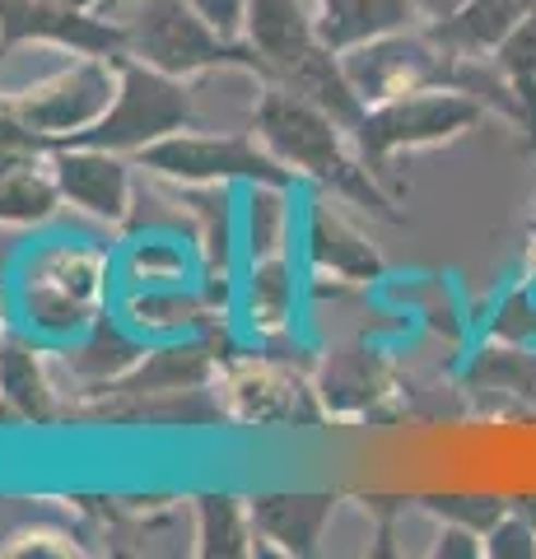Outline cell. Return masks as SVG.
Segmentation results:
<instances>
[{
    "instance_id": "cell-3",
    "label": "cell",
    "mask_w": 536,
    "mask_h": 559,
    "mask_svg": "<svg viewBox=\"0 0 536 559\" xmlns=\"http://www.w3.org/2000/svg\"><path fill=\"white\" fill-rule=\"evenodd\" d=\"M127 28V57L164 75L196 80L205 70H252L262 75L243 38H224L192 10V0H112L108 5Z\"/></svg>"
},
{
    "instance_id": "cell-30",
    "label": "cell",
    "mask_w": 536,
    "mask_h": 559,
    "mask_svg": "<svg viewBox=\"0 0 536 559\" xmlns=\"http://www.w3.org/2000/svg\"><path fill=\"white\" fill-rule=\"evenodd\" d=\"M480 540H486V536H480V532H472V527H457V522H448V527H443V536H439V550L434 555H443V559H472V555H480V550H486V546H480Z\"/></svg>"
},
{
    "instance_id": "cell-19",
    "label": "cell",
    "mask_w": 536,
    "mask_h": 559,
    "mask_svg": "<svg viewBox=\"0 0 536 559\" xmlns=\"http://www.w3.org/2000/svg\"><path fill=\"white\" fill-rule=\"evenodd\" d=\"M523 14H527V0H462L453 14L429 20L425 28L453 57H495L499 43L523 24Z\"/></svg>"
},
{
    "instance_id": "cell-33",
    "label": "cell",
    "mask_w": 536,
    "mask_h": 559,
    "mask_svg": "<svg viewBox=\"0 0 536 559\" xmlns=\"http://www.w3.org/2000/svg\"><path fill=\"white\" fill-rule=\"evenodd\" d=\"M527 14H536V0H527Z\"/></svg>"
},
{
    "instance_id": "cell-27",
    "label": "cell",
    "mask_w": 536,
    "mask_h": 559,
    "mask_svg": "<svg viewBox=\"0 0 536 559\" xmlns=\"http://www.w3.org/2000/svg\"><path fill=\"white\" fill-rule=\"evenodd\" d=\"M429 509H434L443 522H457V527H472L480 536L504 518V503L495 495H443V499H429Z\"/></svg>"
},
{
    "instance_id": "cell-17",
    "label": "cell",
    "mask_w": 536,
    "mask_h": 559,
    "mask_svg": "<svg viewBox=\"0 0 536 559\" xmlns=\"http://www.w3.org/2000/svg\"><path fill=\"white\" fill-rule=\"evenodd\" d=\"M294 308H299V280H294L289 252L248 261V280L238 294V312H243L248 336L257 341H285L294 331Z\"/></svg>"
},
{
    "instance_id": "cell-7",
    "label": "cell",
    "mask_w": 536,
    "mask_h": 559,
    "mask_svg": "<svg viewBox=\"0 0 536 559\" xmlns=\"http://www.w3.org/2000/svg\"><path fill=\"white\" fill-rule=\"evenodd\" d=\"M117 61L122 57H75L65 70L28 84V90L0 94V108L20 121V127H28L33 135H43L47 145H65V140L84 135L112 108Z\"/></svg>"
},
{
    "instance_id": "cell-11",
    "label": "cell",
    "mask_w": 536,
    "mask_h": 559,
    "mask_svg": "<svg viewBox=\"0 0 536 559\" xmlns=\"http://www.w3.org/2000/svg\"><path fill=\"white\" fill-rule=\"evenodd\" d=\"M47 168L61 187V201L84 210L103 224H127L135 205V173L127 154L98 150V145H51Z\"/></svg>"
},
{
    "instance_id": "cell-32",
    "label": "cell",
    "mask_w": 536,
    "mask_h": 559,
    "mask_svg": "<svg viewBox=\"0 0 536 559\" xmlns=\"http://www.w3.org/2000/svg\"><path fill=\"white\" fill-rule=\"evenodd\" d=\"M57 5H80V10H108V0H57Z\"/></svg>"
},
{
    "instance_id": "cell-34",
    "label": "cell",
    "mask_w": 536,
    "mask_h": 559,
    "mask_svg": "<svg viewBox=\"0 0 536 559\" xmlns=\"http://www.w3.org/2000/svg\"><path fill=\"white\" fill-rule=\"evenodd\" d=\"M0 419H10V415H5V411H0Z\"/></svg>"
},
{
    "instance_id": "cell-6",
    "label": "cell",
    "mask_w": 536,
    "mask_h": 559,
    "mask_svg": "<svg viewBox=\"0 0 536 559\" xmlns=\"http://www.w3.org/2000/svg\"><path fill=\"white\" fill-rule=\"evenodd\" d=\"M486 117V103L453 90V84H429V90H415L402 98L373 103L359 117L355 150L373 173H383L402 150H425V145H443V140H457L462 131H472L476 121Z\"/></svg>"
},
{
    "instance_id": "cell-24",
    "label": "cell",
    "mask_w": 536,
    "mask_h": 559,
    "mask_svg": "<svg viewBox=\"0 0 536 559\" xmlns=\"http://www.w3.org/2000/svg\"><path fill=\"white\" fill-rule=\"evenodd\" d=\"M243 242H248V261L262 257H281L294 242V205H289V187H248V205H243Z\"/></svg>"
},
{
    "instance_id": "cell-35",
    "label": "cell",
    "mask_w": 536,
    "mask_h": 559,
    "mask_svg": "<svg viewBox=\"0 0 536 559\" xmlns=\"http://www.w3.org/2000/svg\"><path fill=\"white\" fill-rule=\"evenodd\" d=\"M108 5H112V0H108Z\"/></svg>"
},
{
    "instance_id": "cell-8",
    "label": "cell",
    "mask_w": 536,
    "mask_h": 559,
    "mask_svg": "<svg viewBox=\"0 0 536 559\" xmlns=\"http://www.w3.org/2000/svg\"><path fill=\"white\" fill-rule=\"evenodd\" d=\"M453 51H443L429 28H392L383 38H369L350 51H341V66L350 75L355 94L365 98V108L388 98H402L429 84H448L453 80Z\"/></svg>"
},
{
    "instance_id": "cell-14",
    "label": "cell",
    "mask_w": 536,
    "mask_h": 559,
    "mask_svg": "<svg viewBox=\"0 0 536 559\" xmlns=\"http://www.w3.org/2000/svg\"><path fill=\"white\" fill-rule=\"evenodd\" d=\"M0 411L10 419H24V425H51L65 415L43 341L28 336L20 322L0 336Z\"/></svg>"
},
{
    "instance_id": "cell-22",
    "label": "cell",
    "mask_w": 536,
    "mask_h": 559,
    "mask_svg": "<svg viewBox=\"0 0 536 559\" xmlns=\"http://www.w3.org/2000/svg\"><path fill=\"white\" fill-rule=\"evenodd\" d=\"M61 205H65L61 187L51 178L47 159H33V164L0 173V229H33V224H47Z\"/></svg>"
},
{
    "instance_id": "cell-18",
    "label": "cell",
    "mask_w": 536,
    "mask_h": 559,
    "mask_svg": "<svg viewBox=\"0 0 536 559\" xmlns=\"http://www.w3.org/2000/svg\"><path fill=\"white\" fill-rule=\"evenodd\" d=\"M248 509H252L257 540H266L281 555H313L336 499L332 495H257L248 499Z\"/></svg>"
},
{
    "instance_id": "cell-16",
    "label": "cell",
    "mask_w": 536,
    "mask_h": 559,
    "mask_svg": "<svg viewBox=\"0 0 536 559\" xmlns=\"http://www.w3.org/2000/svg\"><path fill=\"white\" fill-rule=\"evenodd\" d=\"M145 349H150V341L135 336L122 318H103L98 326L84 331V336L61 345V369L71 373L80 396L90 401L98 392H108L112 382H122L135 364L145 359Z\"/></svg>"
},
{
    "instance_id": "cell-31",
    "label": "cell",
    "mask_w": 536,
    "mask_h": 559,
    "mask_svg": "<svg viewBox=\"0 0 536 559\" xmlns=\"http://www.w3.org/2000/svg\"><path fill=\"white\" fill-rule=\"evenodd\" d=\"M415 5V14H420V24H429V20H443V14H453L462 0H410Z\"/></svg>"
},
{
    "instance_id": "cell-12",
    "label": "cell",
    "mask_w": 536,
    "mask_h": 559,
    "mask_svg": "<svg viewBox=\"0 0 536 559\" xmlns=\"http://www.w3.org/2000/svg\"><path fill=\"white\" fill-rule=\"evenodd\" d=\"M243 43L252 47L262 80H289L322 43L313 0H248Z\"/></svg>"
},
{
    "instance_id": "cell-5",
    "label": "cell",
    "mask_w": 536,
    "mask_h": 559,
    "mask_svg": "<svg viewBox=\"0 0 536 559\" xmlns=\"http://www.w3.org/2000/svg\"><path fill=\"white\" fill-rule=\"evenodd\" d=\"M150 178H164L172 187H294L299 178L275 159L257 140V131H196L187 127L178 135L135 154Z\"/></svg>"
},
{
    "instance_id": "cell-20",
    "label": "cell",
    "mask_w": 536,
    "mask_h": 559,
    "mask_svg": "<svg viewBox=\"0 0 536 559\" xmlns=\"http://www.w3.org/2000/svg\"><path fill=\"white\" fill-rule=\"evenodd\" d=\"M196 242L168 238V234H141L117 257V280L122 289H164V285H196Z\"/></svg>"
},
{
    "instance_id": "cell-29",
    "label": "cell",
    "mask_w": 536,
    "mask_h": 559,
    "mask_svg": "<svg viewBox=\"0 0 536 559\" xmlns=\"http://www.w3.org/2000/svg\"><path fill=\"white\" fill-rule=\"evenodd\" d=\"M192 10L224 38H243V20H248V0H192Z\"/></svg>"
},
{
    "instance_id": "cell-4",
    "label": "cell",
    "mask_w": 536,
    "mask_h": 559,
    "mask_svg": "<svg viewBox=\"0 0 536 559\" xmlns=\"http://www.w3.org/2000/svg\"><path fill=\"white\" fill-rule=\"evenodd\" d=\"M192 80H178V75H164L135 57L117 61V98L112 108L103 112L98 121L84 135H75V145H98V150H112V154H145L150 145L159 140L187 131L196 121V98L187 90ZM71 145V140H65Z\"/></svg>"
},
{
    "instance_id": "cell-10",
    "label": "cell",
    "mask_w": 536,
    "mask_h": 559,
    "mask_svg": "<svg viewBox=\"0 0 536 559\" xmlns=\"http://www.w3.org/2000/svg\"><path fill=\"white\" fill-rule=\"evenodd\" d=\"M215 396L229 425L281 429L294 419H313V396L275 359H224L215 373Z\"/></svg>"
},
{
    "instance_id": "cell-2",
    "label": "cell",
    "mask_w": 536,
    "mask_h": 559,
    "mask_svg": "<svg viewBox=\"0 0 536 559\" xmlns=\"http://www.w3.org/2000/svg\"><path fill=\"white\" fill-rule=\"evenodd\" d=\"M252 131L257 140L281 159L299 182H318L332 197L365 205L373 215L392 219V201L378 191L373 168L359 159L350 127H341L332 112H322L313 98H303L289 84H262L252 103Z\"/></svg>"
},
{
    "instance_id": "cell-23",
    "label": "cell",
    "mask_w": 536,
    "mask_h": 559,
    "mask_svg": "<svg viewBox=\"0 0 536 559\" xmlns=\"http://www.w3.org/2000/svg\"><path fill=\"white\" fill-rule=\"evenodd\" d=\"M257 550V527L248 499L201 495L196 499V555L205 559H243Z\"/></svg>"
},
{
    "instance_id": "cell-21",
    "label": "cell",
    "mask_w": 536,
    "mask_h": 559,
    "mask_svg": "<svg viewBox=\"0 0 536 559\" xmlns=\"http://www.w3.org/2000/svg\"><path fill=\"white\" fill-rule=\"evenodd\" d=\"M378 396H388V378L365 349H336L326 359L318 382V401L326 415H369Z\"/></svg>"
},
{
    "instance_id": "cell-15",
    "label": "cell",
    "mask_w": 536,
    "mask_h": 559,
    "mask_svg": "<svg viewBox=\"0 0 536 559\" xmlns=\"http://www.w3.org/2000/svg\"><path fill=\"white\" fill-rule=\"evenodd\" d=\"M303 261L318 280H336V285H369L383 275V257L373 252V242L350 229L326 201H313L303 215Z\"/></svg>"
},
{
    "instance_id": "cell-13",
    "label": "cell",
    "mask_w": 536,
    "mask_h": 559,
    "mask_svg": "<svg viewBox=\"0 0 536 559\" xmlns=\"http://www.w3.org/2000/svg\"><path fill=\"white\" fill-rule=\"evenodd\" d=\"M117 318L145 341H182V336H215L224 326V308L205 285H164V289H122Z\"/></svg>"
},
{
    "instance_id": "cell-25",
    "label": "cell",
    "mask_w": 536,
    "mask_h": 559,
    "mask_svg": "<svg viewBox=\"0 0 536 559\" xmlns=\"http://www.w3.org/2000/svg\"><path fill=\"white\" fill-rule=\"evenodd\" d=\"M495 66L504 70V80L513 84L517 108H523V131L536 140V14H523L504 43L495 51Z\"/></svg>"
},
{
    "instance_id": "cell-26",
    "label": "cell",
    "mask_w": 536,
    "mask_h": 559,
    "mask_svg": "<svg viewBox=\"0 0 536 559\" xmlns=\"http://www.w3.org/2000/svg\"><path fill=\"white\" fill-rule=\"evenodd\" d=\"M5 559H28V555H57V559H71V555H84L80 536L65 532V527H51V522H33V527H20L5 536L0 546Z\"/></svg>"
},
{
    "instance_id": "cell-9",
    "label": "cell",
    "mask_w": 536,
    "mask_h": 559,
    "mask_svg": "<svg viewBox=\"0 0 536 559\" xmlns=\"http://www.w3.org/2000/svg\"><path fill=\"white\" fill-rule=\"evenodd\" d=\"M61 47L71 57H127V28L112 10H80L57 0H0V57L14 47Z\"/></svg>"
},
{
    "instance_id": "cell-1",
    "label": "cell",
    "mask_w": 536,
    "mask_h": 559,
    "mask_svg": "<svg viewBox=\"0 0 536 559\" xmlns=\"http://www.w3.org/2000/svg\"><path fill=\"white\" fill-rule=\"evenodd\" d=\"M117 257L94 238H43L10 280L14 322L47 345H65L108 318L117 299Z\"/></svg>"
},
{
    "instance_id": "cell-28",
    "label": "cell",
    "mask_w": 536,
    "mask_h": 559,
    "mask_svg": "<svg viewBox=\"0 0 536 559\" xmlns=\"http://www.w3.org/2000/svg\"><path fill=\"white\" fill-rule=\"evenodd\" d=\"M486 555L490 559H532L536 555V522L523 513H504L486 532Z\"/></svg>"
}]
</instances>
